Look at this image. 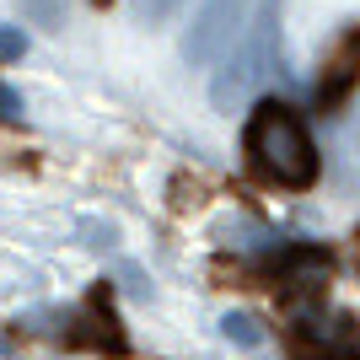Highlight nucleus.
Segmentation results:
<instances>
[{
	"label": "nucleus",
	"mask_w": 360,
	"mask_h": 360,
	"mask_svg": "<svg viewBox=\"0 0 360 360\" xmlns=\"http://www.w3.org/2000/svg\"><path fill=\"white\" fill-rule=\"evenodd\" d=\"M242 146L253 156L258 178H269L274 188H290V194H307L323 172L317 162V146L307 135V124L290 103L280 97H264V103L248 113V129H242Z\"/></svg>",
	"instance_id": "obj_1"
},
{
	"label": "nucleus",
	"mask_w": 360,
	"mask_h": 360,
	"mask_svg": "<svg viewBox=\"0 0 360 360\" xmlns=\"http://www.w3.org/2000/svg\"><path fill=\"white\" fill-rule=\"evenodd\" d=\"M248 11H253V0H205L199 16L188 22V32H183V65L205 70L221 54H231L248 32Z\"/></svg>",
	"instance_id": "obj_2"
},
{
	"label": "nucleus",
	"mask_w": 360,
	"mask_h": 360,
	"mask_svg": "<svg viewBox=\"0 0 360 360\" xmlns=\"http://www.w3.org/2000/svg\"><path fill=\"white\" fill-rule=\"evenodd\" d=\"M355 91H360V22L339 32V44L328 49V60L317 70V86H312L317 113H339Z\"/></svg>",
	"instance_id": "obj_3"
},
{
	"label": "nucleus",
	"mask_w": 360,
	"mask_h": 360,
	"mask_svg": "<svg viewBox=\"0 0 360 360\" xmlns=\"http://www.w3.org/2000/svg\"><path fill=\"white\" fill-rule=\"evenodd\" d=\"M65 339H70V345L108 349V355H124V349H129V339H124V328H119V312H113V301H108L103 285L86 296V307H81V317H75V328L65 333Z\"/></svg>",
	"instance_id": "obj_4"
},
{
	"label": "nucleus",
	"mask_w": 360,
	"mask_h": 360,
	"mask_svg": "<svg viewBox=\"0 0 360 360\" xmlns=\"http://www.w3.org/2000/svg\"><path fill=\"white\" fill-rule=\"evenodd\" d=\"M221 339H231L237 349H264V345H269V333H264V323H258L253 312H242V307L221 312Z\"/></svg>",
	"instance_id": "obj_5"
},
{
	"label": "nucleus",
	"mask_w": 360,
	"mask_h": 360,
	"mask_svg": "<svg viewBox=\"0 0 360 360\" xmlns=\"http://www.w3.org/2000/svg\"><path fill=\"white\" fill-rule=\"evenodd\" d=\"M27 54V32L22 27H0V60H22Z\"/></svg>",
	"instance_id": "obj_6"
},
{
	"label": "nucleus",
	"mask_w": 360,
	"mask_h": 360,
	"mask_svg": "<svg viewBox=\"0 0 360 360\" xmlns=\"http://www.w3.org/2000/svg\"><path fill=\"white\" fill-rule=\"evenodd\" d=\"M178 6H183V0H140V16H146V22H167Z\"/></svg>",
	"instance_id": "obj_7"
},
{
	"label": "nucleus",
	"mask_w": 360,
	"mask_h": 360,
	"mask_svg": "<svg viewBox=\"0 0 360 360\" xmlns=\"http://www.w3.org/2000/svg\"><path fill=\"white\" fill-rule=\"evenodd\" d=\"M0 119H22V97L11 86H0Z\"/></svg>",
	"instance_id": "obj_8"
},
{
	"label": "nucleus",
	"mask_w": 360,
	"mask_h": 360,
	"mask_svg": "<svg viewBox=\"0 0 360 360\" xmlns=\"http://www.w3.org/2000/svg\"><path fill=\"white\" fill-rule=\"evenodd\" d=\"M97 6H108V0H97Z\"/></svg>",
	"instance_id": "obj_9"
},
{
	"label": "nucleus",
	"mask_w": 360,
	"mask_h": 360,
	"mask_svg": "<svg viewBox=\"0 0 360 360\" xmlns=\"http://www.w3.org/2000/svg\"><path fill=\"white\" fill-rule=\"evenodd\" d=\"M355 242H360V231H355Z\"/></svg>",
	"instance_id": "obj_10"
}]
</instances>
